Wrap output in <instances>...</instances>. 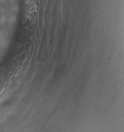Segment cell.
<instances>
[{"mask_svg":"<svg viewBox=\"0 0 124 132\" xmlns=\"http://www.w3.org/2000/svg\"><path fill=\"white\" fill-rule=\"evenodd\" d=\"M36 0H27L26 1V10H27V16L28 21L32 24L35 21L37 11V3Z\"/></svg>","mask_w":124,"mask_h":132,"instance_id":"1","label":"cell"}]
</instances>
